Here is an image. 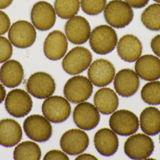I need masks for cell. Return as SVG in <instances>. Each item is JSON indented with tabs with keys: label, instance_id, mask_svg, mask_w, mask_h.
<instances>
[{
	"label": "cell",
	"instance_id": "cell-1",
	"mask_svg": "<svg viewBox=\"0 0 160 160\" xmlns=\"http://www.w3.org/2000/svg\"><path fill=\"white\" fill-rule=\"evenodd\" d=\"M118 38L116 32L111 26L101 25L91 32L89 43L93 51L99 55H107L116 47Z\"/></svg>",
	"mask_w": 160,
	"mask_h": 160
},
{
	"label": "cell",
	"instance_id": "cell-2",
	"mask_svg": "<svg viewBox=\"0 0 160 160\" xmlns=\"http://www.w3.org/2000/svg\"><path fill=\"white\" fill-rule=\"evenodd\" d=\"M105 21L111 27L120 29L130 24L134 18L131 6L122 0H111L104 10Z\"/></svg>",
	"mask_w": 160,
	"mask_h": 160
},
{
	"label": "cell",
	"instance_id": "cell-3",
	"mask_svg": "<svg viewBox=\"0 0 160 160\" xmlns=\"http://www.w3.org/2000/svg\"><path fill=\"white\" fill-rule=\"evenodd\" d=\"M92 54L88 49L75 47L69 51L62 61V67L66 73L77 75L86 70L92 63Z\"/></svg>",
	"mask_w": 160,
	"mask_h": 160
},
{
	"label": "cell",
	"instance_id": "cell-4",
	"mask_svg": "<svg viewBox=\"0 0 160 160\" xmlns=\"http://www.w3.org/2000/svg\"><path fill=\"white\" fill-rule=\"evenodd\" d=\"M154 150L152 139L146 134H132L124 143V152L132 160L149 158Z\"/></svg>",
	"mask_w": 160,
	"mask_h": 160
},
{
	"label": "cell",
	"instance_id": "cell-5",
	"mask_svg": "<svg viewBox=\"0 0 160 160\" xmlns=\"http://www.w3.org/2000/svg\"><path fill=\"white\" fill-rule=\"evenodd\" d=\"M93 84L83 76H75L66 82L63 89L66 98L72 103L85 102L93 93Z\"/></svg>",
	"mask_w": 160,
	"mask_h": 160
},
{
	"label": "cell",
	"instance_id": "cell-6",
	"mask_svg": "<svg viewBox=\"0 0 160 160\" xmlns=\"http://www.w3.org/2000/svg\"><path fill=\"white\" fill-rule=\"evenodd\" d=\"M44 117L53 123H61L69 117L71 106L69 101L61 96H50L42 106Z\"/></svg>",
	"mask_w": 160,
	"mask_h": 160
},
{
	"label": "cell",
	"instance_id": "cell-7",
	"mask_svg": "<svg viewBox=\"0 0 160 160\" xmlns=\"http://www.w3.org/2000/svg\"><path fill=\"white\" fill-rule=\"evenodd\" d=\"M8 36L14 46L19 49H26L35 43L36 31L30 22L21 20L15 22L10 27Z\"/></svg>",
	"mask_w": 160,
	"mask_h": 160
},
{
	"label": "cell",
	"instance_id": "cell-8",
	"mask_svg": "<svg viewBox=\"0 0 160 160\" xmlns=\"http://www.w3.org/2000/svg\"><path fill=\"white\" fill-rule=\"evenodd\" d=\"M24 130L29 138L37 142H45L51 138L52 127L50 121L40 115H31L24 122Z\"/></svg>",
	"mask_w": 160,
	"mask_h": 160
},
{
	"label": "cell",
	"instance_id": "cell-9",
	"mask_svg": "<svg viewBox=\"0 0 160 160\" xmlns=\"http://www.w3.org/2000/svg\"><path fill=\"white\" fill-rule=\"evenodd\" d=\"M109 125L117 134L128 136L138 130L139 121L137 117L131 111L119 110L113 112L109 118Z\"/></svg>",
	"mask_w": 160,
	"mask_h": 160
},
{
	"label": "cell",
	"instance_id": "cell-10",
	"mask_svg": "<svg viewBox=\"0 0 160 160\" xmlns=\"http://www.w3.org/2000/svg\"><path fill=\"white\" fill-rule=\"evenodd\" d=\"M5 108L8 113L13 117H24L27 116L32 109V98L23 89H13L6 97Z\"/></svg>",
	"mask_w": 160,
	"mask_h": 160
},
{
	"label": "cell",
	"instance_id": "cell-11",
	"mask_svg": "<svg viewBox=\"0 0 160 160\" xmlns=\"http://www.w3.org/2000/svg\"><path fill=\"white\" fill-rule=\"evenodd\" d=\"M26 87L28 92L34 97L44 99L54 94L56 83L50 74L45 72H36L29 76Z\"/></svg>",
	"mask_w": 160,
	"mask_h": 160
},
{
	"label": "cell",
	"instance_id": "cell-12",
	"mask_svg": "<svg viewBox=\"0 0 160 160\" xmlns=\"http://www.w3.org/2000/svg\"><path fill=\"white\" fill-rule=\"evenodd\" d=\"M115 73V68L111 62L105 59H98L89 66L88 78L96 87H104L114 80Z\"/></svg>",
	"mask_w": 160,
	"mask_h": 160
},
{
	"label": "cell",
	"instance_id": "cell-13",
	"mask_svg": "<svg viewBox=\"0 0 160 160\" xmlns=\"http://www.w3.org/2000/svg\"><path fill=\"white\" fill-rule=\"evenodd\" d=\"M31 20L33 26L39 31L51 29L56 21L54 8L45 1L37 2L31 8Z\"/></svg>",
	"mask_w": 160,
	"mask_h": 160
},
{
	"label": "cell",
	"instance_id": "cell-14",
	"mask_svg": "<svg viewBox=\"0 0 160 160\" xmlns=\"http://www.w3.org/2000/svg\"><path fill=\"white\" fill-rule=\"evenodd\" d=\"M60 145L63 151L71 155L83 152L89 145V138L85 131L80 129H71L61 136Z\"/></svg>",
	"mask_w": 160,
	"mask_h": 160
},
{
	"label": "cell",
	"instance_id": "cell-15",
	"mask_svg": "<svg viewBox=\"0 0 160 160\" xmlns=\"http://www.w3.org/2000/svg\"><path fill=\"white\" fill-rule=\"evenodd\" d=\"M73 119L76 125L83 130L94 129L100 121L98 110L88 102L79 103L73 110Z\"/></svg>",
	"mask_w": 160,
	"mask_h": 160
},
{
	"label": "cell",
	"instance_id": "cell-16",
	"mask_svg": "<svg viewBox=\"0 0 160 160\" xmlns=\"http://www.w3.org/2000/svg\"><path fill=\"white\" fill-rule=\"evenodd\" d=\"M65 31L70 42L80 45L88 42L91 34V28L85 18L75 16L66 23Z\"/></svg>",
	"mask_w": 160,
	"mask_h": 160
},
{
	"label": "cell",
	"instance_id": "cell-17",
	"mask_svg": "<svg viewBox=\"0 0 160 160\" xmlns=\"http://www.w3.org/2000/svg\"><path fill=\"white\" fill-rule=\"evenodd\" d=\"M139 87V77L131 69H122L115 76L114 88L117 93L123 97H130L135 94Z\"/></svg>",
	"mask_w": 160,
	"mask_h": 160
},
{
	"label": "cell",
	"instance_id": "cell-18",
	"mask_svg": "<svg viewBox=\"0 0 160 160\" xmlns=\"http://www.w3.org/2000/svg\"><path fill=\"white\" fill-rule=\"evenodd\" d=\"M68 43L65 35L60 31L51 32L45 40L44 52L47 58L57 61L62 58L66 53Z\"/></svg>",
	"mask_w": 160,
	"mask_h": 160
},
{
	"label": "cell",
	"instance_id": "cell-19",
	"mask_svg": "<svg viewBox=\"0 0 160 160\" xmlns=\"http://www.w3.org/2000/svg\"><path fill=\"white\" fill-rule=\"evenodd\" d=\"M142 44L138 37L132 34L122 37L117 44V52L119 57L128 62L136 61L142 53Z\"/></svg>",
	"mask_w": 160,
	"mask_h": 160
},
{
	"label": "cell",
	"instance_id": "cell-20",
	"mask_svg": "<svg viewBox=\"0 0 160 160\" xmlns=\"http://www.w3.org/2000/svg\"><path fill=\"white\" fill-rule=\"evenodd\" d=\"M135 72L143 80H158L160 78V59L152 55L140 57L136 62Z\"/></svg>",
	"mask_w": 160,
	"mask_h": 160
},
{
	"label": "cell",
	"instance_id": "cell-21",
	"mask_svg": "<svg viewBox=\"0 0 160 160\" xmlns=\"http://www.w3.org/2000/svg\"><path fill=\"white\" fill-rule=\"evenodd\" d=\"M94 145L97 151L103 156L113 155L119 148L116 133L107 128L98 130L94 136Z\"/></svg>",
	"mask_w": 160,
	"mask_h": 160
},
{
	"label": "cell",
	"instance_id": "cell-22",
	"mask_svg": "<svg viewBox=\"0 0 160 160\" xmlns=\"http://www.w3.org/2000/svg\"><path fill=\"white\" fill-rule=\"evenodd\" d=\"M24 77L21 64L14 59L6 61L0 68V81L6 87L13 88L21 85Z\"/></svg>",
	"mask_w": 160,
	"mask_h": 160
},
{
	"label": "cell",
	"instance_id": "cell-23",
	"mask_svg": "<svg viewBox=\"0 0 160 160\" xmlns=\"http://www.w3.org/2000/svg\"><path fill=\"white\" fill-rule=\"evenodd\" d=\"M22 138L20 124L13 119L0 120V145L4 147H13L19 143Z\"/></svg>",
	"mask_w": 160,
	"mask_h": 160
},
{
	"label": "cell",
	"instance_id": "cell-24",
	"mask_svg": "<svg viewBox=\"0 0 160 160\" xmlns=\"http://www.w3.org/2000/svg\"><path fill=\"white\" fill-rule=\"evenodd\" d=\"M94 104L96 109L104 115L112 114L119 106V98L116 93L109 88H102L94 95Z\"/></svg>",
	"mask_w": 160,
	"mask_h": 160
},
{
	"label": "cell",
	"instance_id": "cell-25",
	"mask_svg": "<svg viewBox=\"0 0 160 160\" xmlns=\"http://www.w3.org/2000/svg\"><path fill=\"white\" fill-rule=\"evenodd\" d=\"M140 126L148 136H155L160 132V110L155 107H147L140 115Z\"/></svg>",
	"mask_w": 160,
	"mask_h": 160
},
{
	"label": "cell",
	"instance_id": "cell-26",
	"mask_svg": "<svg viewBox=\"0 0 160 160\" xmlns=\"http://www.w3.org/2000/svg\"><path fill=\"white\" fill-rule=\"evenodd\" d=\"M41 150L37 143L25 141L16 146L13 151L14 160H39L41 158Z\"/></svg>",
	"mask_w": 160,
	"mask_h": 160
},
{
	"label": "cell",
	"instance_id": "cell-27",
	"mask_svg": "<svg viewBox=\"0 0 160 160\" xmlns=\"http://www.w3.org/2000/svg\"><path fill=\"white\" fill-rule=\"evenodd\" d=\"M141 21L146 28L151 31L160 30V3L151 4L141 15Z\"/></svg>",
	"mask_w": 160,
	"mask_h": 160
},
{
	"label": "cell",
	"instance_id": "cell-28",
	"mask_svg": "<svg viewBox=\"0 0 160 160\" xmlns=\"http://www.w3.org/2000/svg\"><path fill=\"white\" fill-rule=\"evenodd\" d=\"M80 8V0H56L54 2L56 15L63 19H69L76 16Z\"/></svg>",
	"mask_w": 160,
	"mask_h": 160
},
{
	"label": "cell",
	"instance_id": "cell-29",
	"mask_svg": "<svg viewBox=\"0 0 160 160\" xmlns=\"http://www.w3.org/2000/svg\"><path fill=\"white\" fill-rule=\"evenodd\" d=\"M141 97L148 104H160V81H150L146 83L141 89Z\"/></svg>",
	"mask_w": 160,
	"mask_h": 160
},
{
	"label": "cell",
	"instance_id": "cell-30",
	"mask_svg": "<svg viewBox=\"0 0 160 160\" xmlns=\"http://www.w3.org/2000/svg\"><path fill=\"white\" fill-rule=\"evenodd\" d=\"M107 5V0H80L82 10L88 15L100 14Z\"/></svg>",
	"mask_w": 160,
	"mask_h": 160
},
{
	"label": "cell",
	"instance_id": "cell-31",
	"mask_svg": "<svg viewBox=\"0 0 160 160\" xmlns=\"http://www.w3.org/2000/svg\"><path fill=\"white\" fill-rule=\"evenodd\" d=\"M12 53V44L6 37L0 36V63L8 61L11 58Z\"/></svg>",
	"mask_w": 160,
	"mask_h": 160
},
{
	"label": "cell",
	"instance_id": "cell-32",
	"mask_svg": "<svg viewBox=\"0 0 160 160\" xmlns=\"http://www.w3.org/2000/svg\"><path fill=\"white\" fill-rule=\"evenodd\" d=\"M44 160H69L68 156L64 151H61L60 150L54 149L51 150L46 153L44 156Z\"/></svg>",
	"mask_w": 160,
	"mask_h": 160
},
{
	"label": "cell",
	"instance_id": "cell-33",
	"mask_svg": "<svg viewBox=\"0 0 160 160\" xmlns=\"http://www.w3.org/2000/svg\"><path fill=\"white\" fill-rule=\"evenodd\" d=\"M10 20L8 15L0 10V36L6 34L10 29Z\"/></svg>",
	"mask_w": 160,
	"mask_h": 160
},
{
	"label": "cell",
	"instance_id": "cell-34",
	"mask_svg": "<svg viewBox=\"0 0 160 160\" xmlns=\"http://www.w3.org/2000/svg\"><path fill=\"white\" fill-rule=\"evenodd\" d=\"M151 47L153 53L160 58V34L153 38L151 42Z\"/></svg>",
	"mask_w": 160,
	"mask_h": 160
},
{
	"label": "cell",
	"instance_id": "cell-35",
	"mask_svg": "<svg viewBox=\"0 0 160 160\" xmlns=\"http://www.w3.org/2000/svg\"><path fill=\"white\" fill-rule=\"evenodd\" d=\"M131 8H145L149 2V0H125Z\"/></svg>",
	"mask_w": 160,
	"mask_h": 160
},
{
	"label": "cell",
	"instance_id": "cell-36",
	"mask_svg": "<svg viewBox=\"0 0 160 160\" xmlns=\"http://www.w3.org/2000/svg\"><path fill=\"white\" fill-rule=\"evenodd\" d=\"M76 160H98L96 157H95L94 155H91L90 153H80L78 157H76Z\"/></svg>",
	"mask_w": 160,
	"mask_h": 160
},
{
	"label": "cell",
	"instance_id": "cell-37",
	"mask_svg": "<svg viewBox=\"0 0 160 160\" xmlns=\"http://www.w3.org/2000/svg\"><path fill=\"white\" fill-rule=\"evenodd\" d=\"M13 1V0H0V10L9 7L12 4Z\"/></svg>",
	"mask_w": 160,
	"mask_h": 160
},
{
	"label": "cell",
	"instance_id": "cell-38",
	"mask_svg": "<svg viewBox=\"0 0 160 160\" xmlns=\"http://www.w3.org/2000/svg\"><path fill=\"white\" fill-rule=\"evenodd\" d=\"M6 89L4 87L3 85H2L0 83V104H1L3 102H4L6 98Z\"/></svg>",
	"mask_w": 160,
	"mask_h": 160
},
{
	"label": "cell",
	"instance_id": "cell-39",
	"mask_svg": "<svg viewBox=\"0 0 160 160\" xmlns=\"http://www.w3.org/2000/svg\"><path fill=\"white\" fill-rule=\"evenodd\" d=\"M154 1H155V2H157V3H160V0H153Z\"/></svg>",
	"mask_w": 160,
	"mask_h": 160
},
{
	"label": "cell",
	"instance_id": "cell-40",
	"mask_svg": "<svg viewBox=\"0 0 160 160\" xmlns=\"http://www.w3.org/2000/svg\"><path fill=\"white\" fill-rule=\"evenodd\" d=\"M159 139H160V137H159Z\"/></svg>",
	"mask_w": 160,
	"mask_h": 160
}]
</instances>
